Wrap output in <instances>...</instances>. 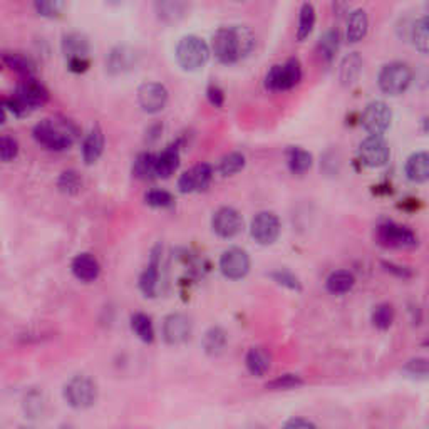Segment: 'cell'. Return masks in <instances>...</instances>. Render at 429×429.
<instances>
[{
  "label": "cell",
  "mask_w": 429,
  "mask_h": 429,
  "mask_svg": "<svg viewBox=\"0 0 429 429\" xmlns=\"http://www.w3.org/2000/svg\"><path fill=\"white\" fill-rule=\"evenodd\" d=\"M255 34L247 25L220 27L211 36V51L222 64H235L255 49Z\"/></svg>",
  "instance_id": "1"
},
{
  "label": "cell",
  "mask_w": 429,
  "mask_h": 429,
  "mask_svg": "<svg viewBox=\"0 0 429 429\" xmlns=\"http://www.w3.org/2000/svg\"><path fill=\"white\" fill-rule=\"evenodd\" d=\"M79 136V127L64 116H49L32 127V138L51 151L69 149Z\"/></svg>",
  "instance_id": "2"
},
{
  "label": "cell",
  "mask_w": 429,
  "mask_h": 429,
  "mask_svg": "<svg viewBox=\"0 0 429 429\" xmlns=\"http://www.w3.org/2000/svg\"><path fill=\"white\" fill-rule=\"evenodd\" d=\"M211 49L207 41L195 34H188L178 41L175 49L176 63L185 71H198L210 59Z\"/></svg>",
  "instance_id": "3"
},
{
  "label": "cell",
  "mask_w": 429,
  "mask_h": 429,
  "mask_svg": "<svg viewBox=\"0 0 429 429\" xmlns=\"http://www.w3.org/2000/svg\"><path fill=\"white\" fill-rule=\"evenodd\" d=\"M412 71L406 63H394L384 64L377 74V84L381 91L388 96H399L411 86Z\"/></svg>",
  "instance_id": "4"
},
{
  "label": "cell",
  "mask_w": 429,
  "mask_h": 429,
  "mask_svg": "<svg viewBox=\"0 0 429 429\" xmlns=\"http://www.w3.org/2000/svg\"><path fill=\"white\" fill-rule=\"evenodd\" d=\"M302 79V65L297 57H291L285 63L275 64L270 67L265 76V87L269 91L280 92L295 87Z\"/></svg>",
  "instance_id": "5"
},
{
  "label": "cell",
  "mask_w": 429,
  "mask_h": 429,
  "mask_svg": "<svg viewBox=\"0 0 429 429\" xmlns=\"http://www.w3.org/2000/svg\"><path fill=\"white\" fill-rule=\"evenodd\" d=\"M64 399L74 409L91 408L98 399V386L87 376H74L64 386Z\"/></svg>",
  "instance_id": "6"
},
{
  "label": "cell",
  "mask_w": 429,
  "mask_h": 429,
  "mask_svg": "<svg viewBox=\"0 0 429 429\" xmlns=\"http://www.w3.org/2000/svg\"><path fill=\"white\" fill-rule=\"evenodd\" d=\"M393 121V111L384 101H373L364 107L361 116V125L369 136H382Z\"/></svg>",
  "instance_id": "7"
},
{
  "label": "cell",
  "mask_w": 429,
  "mask_h": 429,
  "mask_svg": "<svg viewBox=\"0 0 429 429\" xmlns=\"http://www.w3.org/2000/svg\"><path fill=\"white\" fill-rule=\"evenodd\" d=\"M139 52L138 49H134L133 45L127 44H118L106 54V59H104V67L109 76H121L126 72L136 69L139 63Z\"/></svg>",
  "instance_id": "8"
},
{
  "label": "cell",
  "mask_w": 429,
  "mask_h": 429,
  "mask_svg": "<svg viewBox=\"0 0 429 429\" xmlns=\"http://www.w3.org/2000/svg\"><path fill=\"white\" fill-rule=\"evenodd\" d=\"M377 242L386 249H411L417 243L415 231L394 222L381 223L376 231Z\"/></svg>",
  "instance_id": "9"
},
{
  "label": "cell",
  "mask_w": 429,
  "mask_h": 429,
  "mask_svg": "<svg viewBox=\"0 0 429 429\" xmlns=\"http://www.w3.org/2000/svg\"><path fill=\"white\" fill-rule=\"evenodd\" d=\"M12 96L19 99L22 106L30 113L49 101V89L37 77H25V79L19 81Z\"/></svg>",
  "instance_id": "10"
},
{
  "label": "cell",
  "mask_w": 429,
  "mask_h": 429,
  "mask_svg": "<svg viewBox=\"0 0 429 429\" xmlns=\"http://www.w3.org/2000/svg\"><path fill=\"white\" fill-rule=\"evenodd\" d=\"M389 145L382 136H367L359 145V161L367 168H381L389 161Z\"/></svg>",
  "instance_id": "11"
},
{
  "label": "cell",
  "mask_w": 429,
  "mask_h": 429,
  "mask_svg": "<svg viewBox=\"0 0 429 429\" xmlns=\"http://www.w3.org/2000/svg\"><path fill=\"white\" fill-rule=\"evenodd\" d=\"M138 104L148 114H156L165 109L168 103V89L161 83L146 81L138 87Z\"/></svg>",
  "instance_id": "12"
},
{
  "label": "cell",
  "mask_w": 429,
  "mask_h": 429,
  "mask_svg": "<svg viewBox=\"0 0 429 429\" xmlns=\"http://www.w3.org/2000/svg\"><path fill=\"white\" fill-rule=\"evenodd\" d=\"M250 233L260 245H272L280 235V220L273 211H260L253 216Z\"/></svg>",
  "instance_id": "13"
},
{
  "label": "cell",
  "mask_w": 429,
  "mask_h": 429,
  "mask_svg": "<svg viewBox=\"0 0 429 429\" xmlns=\"http://www.w3.org/2000/svg\"><path fill=\"white\" fill-rule=\"evenodd\" d=\"M220 270L230 280H240L250 270L249 253L240 247H230L220 257Z\"/></svg>",
  "instance_id": "14"
},
{
  "label": "cell",
  "mask_w": 429,
  "mask_h": 429,
  "mask_svg": "<svg viewBox=\"0 0 429 429\" xmlns=\"http://www.w3.org/2000/svg\"><path fill=\"white\" fill-rule=\"evenodd\" d=\"M211 228L218 237L233 238L243 230L240 211L231 207H222L211 216Z\"/></svg>",
  "instance_id": "15"
},
{
  "label": "cell",
  "mask_w": 429,
  "mask_h": 429,
  "mask_svg": "<svg viewBox=\"0 0 429 429\" xmlns=\"http://www.w3.org/2000/svg\"><path fill=\"white\" fill-rule=\"evenodd\" d=\"M213 178V168L208 163H198L187 169L178 178V189L181 193H198L203 191L210 185Z\"/></svg>",
  "instance_id": "16"
},
{
  "label": "cell",
  "mask_w": 429,
  "mask_h": 429,
  "mask_svg": "<svg viewBox=\"0 0 429 429\" xmlns=\"http://www.w3.org/2000/svg\"><path fill=\"white\" fill-rule=\"evenodd\" d=\"M191 319L185 314H169L163 320V339L169 346H180L191 337Z\"/></svg>",
  "instance_id": "17"
},
{
  "label": "cell",
  "mask_w": 429,
  "mask_h": 429,
  "mask_svg": "<svg viewBox=\"0 0 429 429\" xmlns=\"http://www.w3.org/2000/svg\"><path fill=\"white\" fill-rule=\"evenodd\" d=\"M61 51H63L65 61L89 59L91 42H89L86 34L79 32V30H69L61 37Z\"/></svg>",
  "instance_id": "18"
},
{
  "label": "cell",
  "mask_w": 429,
  "mask_h": 429,
  "mask_svg": "<svg viewBox=\"0 0 429 429\" xmlns=\"http://www.w3.org/2000/svg\"><path fill=\"white\" fill-rule=\"evenodd\" d=\"M160 265H161V247L156 245L149 257L148 266L139 277V289L146 297H156L160 287Z\"/></svg>",
  "instance_id": "19"
},
{
  "label": "cell",
  "mask_w": 429,
  "mask_h": 429,
  "mask_svg": "<svg viewBox=\"0 0 429 429\" xmlns=\"http://www.w3.org/2000/svg\"><path fill=\"white\" fill-rule=\"evenodd\" d=\"M104 151V131L103 127L96 123L91 126V129L84 134L83 145H81V153L86 165H94L101 158Z\"/></svg>",
  "instance_id": "20"
},
{
  "label": "cell",
  "mask_w": 429,
  "mask_h": 429,
  "mask_svg": "<svg viewBox=\"0 0 429 429\" xmlns=\"http://www.w3.org/2000/svg\"><path fill=\"white\" fill-rule=\"evenodd\" d=\"M183 139H176L156 154V178H169L180 166V149Z\"/></svg>",
  "instance_id": "21"
},
{
  "label": "cell",
  "mask_w": 429,
  "mask_h": 429,
  "mask_svg": "<svg viewBox=\"0 0 429 429\" xmlns=\"http://www.w3.org/2000/svg\"><path fill=\"white\" fill-rule=\"evenodd\" d=\"M71 269L74 277L81 282H94L99 277V272H101L98 258L91 253L76 255L71 264Z\"/></svg>",
  "instance_id": "22"
},
{
  "label": "cell",
  "mask_w": 429,
  "mask_h": 429,
  "mask_svg": "<svg viewBox=\"0 0 429 429\" xmlns=\"http://www.w3.org/2000/svg\"><path fill=\"white\" fill-rule=\"evenodd\" d=\"M2 63L7 69L22 76V79H25V77H36V63L24 52L6 51L2 54Z\"/></svg>",
  "instance_id": "23"
},
{
  "label": "cell",
  "mask_w": 429,
  "mask_h": 429,
  "mask_svg": "<svg viewBox=\"0 0 429 429\" xmlns=\"http://www.w3.org/2000/svg\"><path fill=\"white\" fill-rule=\"evenodd\" d=\"M404 173L408 180L412 181V183H426L429 180V153H412L406 160Z\"/></svg>",
  "instance_id": "24"
},
{
  "label": "cell",
  "mask_w": 429,
  "mask_h": 429,
  "mask_svg": "<svg viewBox=\"0 0 429 429\" xmlns=\"http://www.w3.org/2000/svg\"><path fill=\"white\" fill-rule=\"evenodd\" d=\"M245 364L247 369L250 370V374L262 377L265 376L270 370V367H272V355H270V353L265 347H252V349L249 350V354H247Z\"/></svg>",
  "instance_id": "25"
},
{
  "label": "cell",
  "mask_w": 429,
  "mask_h": 429,
  "mask_svg": "<svg viewBox=\"0 0 429 429\" xmlns=\"http://www.w3.org/2000/svg\"><path fill=\"white\" fill-rule=\"evenodd\" d=\"M367 29H369V17H367L366 10L357 9L349 14V17H347L346 37L350 44L362 41L366 37Z\"/></svg>",
  "instance_id": "26"
},
{
  "label": "cell",
  "mask_w": 429,
  "mask_h": 429,
  "mask_svg": "<svg viewBox=\"0 0 429 429\" xmlns=\"http://www.w3.org/2000/svg\"><path fill=\"white\" fill-rule=\"evenodd\" d=\"M362 72V57L359 52L347 54L339 65V81L344 86H353Z\"/></svg>",
  "instance_id": "27"
},
{
  "label": "cell",
  "mask_w": 429,
  "mask_h": 429,
  "mask_svg": "<svg viewBox=\"0 0 429 429\" xmlns=\"http://www.w3.org/2000/svg\"><path fill=\"white\" fill-rule=\"evenodd\" d=\"M134 178L143 181H148L156 178V154L149 151L139 153L133 161V168H131Z\"/></svg>",
  "instance_id": "28"
},
{
  "label": "cell",
  "mask_w": 429,
  "mask_h": 429,
  "mask_svg": "<svg viewBox=\"0 0 429 429\" xmlns=\"http://www.w3.org/2000/svg\"><path fill=\"white\" fill-rule=\"evenodd\" d=\"M339 48H341V32L337 29H328L317 42V54L324 61L331 63L335 57V54H337Z\"/></svg>",
  "instance_id": "29"
},
{
  "label": "cell",
  "mask_w": 429,
  "mask_h": 429,
  "mask_svg": "<svg viewBox=\"0 0 429 429\" xmlns=\"http://www.w3.org/2000/svg\"><path fill=\"white\" fill-rule=\"evenodd\" d=\"M312 154L300 146H291L287 149V165L293 175H304L312 168Z\"/></svg>",
  "instance_id": "30"
},
{
  "label": "cell",
  "mask_w": 429,
  "mask_h": 429,
  "mask_svg": "<svg viewBox=\"0 0 429 429\" xmlns=\"http://www.w3.org/2000/svg\"><path fill=\"white\" fill-rule=\"evenodd\" d=\"M203 350L208 355H220L227 347V332L222 327H211L205 332Z\"/></svg>",
  "instance_id": "31"
},
{
  "label": "cell",
  "mask_w": 429,
  "mask_h": 429,
  "mask_svg": "<svg viewBox=\"0 0 429 429\" xmlns=\"http://www.w3.org/2000/svg\"><path fill=\"white\" fill-rule=\"evenodd\" d=\"M355 278L350 272L347 270H337V272H332L328 275L326 285L327 291L334 295H342V293H347L350 289L354 287Z\"/></svg>",
  "instance_id": "32"
},
{
  "label": "cell",
  "mask_w": 429,
  "mask_h": 429,
  "mask_svg": "<svg viewBox=\"0 0 429 429\" xmlns=\"http://www.w3.org/2000/svg\"><path fill=\"white\" fill-rule=\"evenodd\" d=\"M411 41L421 54H429V15L415 22L411 29Z\"/></svg>",
  "instance_id": "33"
},
{
  "label": "cell",
  "mask_w": 429,
  "mask_h": 429,
  "mask_svg": "<svg viewBox=\"0 0 429 429\" xmlns=\"http://www.w3.org/2000/svg\"><path fill=\"white\" fill-rule=\"evenodd\" d=\"M154 12L163 22H176L187 12V3L183 2H154Z\"/></svg>",
  "instance_id": "34"
},
{
  "label": "cell",
  "mask_w": 429,
  "mask_h": 429,
  "mask_svg": "<svg viewBox=\"0 0 429 429\" xmlns=\"http://www.w3.org/2000/svg\"><path fill=\"white\" fill-rule=\"evenodd\" d=\"M245 163H247L245 154L240 151H231L225 154V156L218 161L216 169H218V173L222 176H233L245 168Z\"/></svg>",
  "instance_id": "35"
},
{
  "label": "cell",
  "mask_w": 429,
  "mask_h": 429,
  "mask_svg": "<svg viewBox=\"0 0 429 429\" xmlns=\"http://www.w3.org/2000/svg\"><path fill=\"white\" fill-rule=\"evenodd\" d=\"M131 328L134 334L141 339L143 342L149 344L154 341V327L151 322V317L143 314V312H136L131 317Z\"/></svg>",
  "instance_id": "36"
},
{
  "label": "cell",
  "mask_w": 429,
  "mask_h": 429,
  "mask_svg": "<svg viewBox=\"0 0 429 429\" xmlns=\"http://www.w3.org/2000/svg\"><path fill=\"white\" fill-rule=\"evenodd\" d=\"M315 25V9L312 3L305 2L300 7L299 27H297V41H305L312 34Z\"/></svg>",
  "instance_id": "37"
},
{
  "label": "cell",
  "mask_w": 429,
  "mask_h": 429,
  "mask_svg": "<svg viewBox=\"0 0 429 429\" xmlns=\"http://www.w3.org/2000/svg\"><path fill=\"white\" fill-rule=\"evenodd\" d=\"M81 187H83V178L76 169H65L57 178V188L64 195H76L81 191Z\"/></svg>",
  "instance_id": "38"
},
{
  "label": "cell",
  "mask_w": 429,
  "mask_h": 429,
  "mask_svg": "<svg viewBox=\"0 0 429 429\" xmlns=\"http://www.w3.org/2000/svg\"><path fill=\"white\" fill-rule=\"evenodd\" d=\"M145 203L153 208H171L175 205V198L166 189L153 188L145 193Z\"/></svg>",
  "instance_id": "39"
},
{
  "label": "cell",
  "mask_w": 429,
  "mask_h": 429,
  "mask_svg": "<svg viewBox=\"0 0 429 429\" xmlns=\"http://www.w3.org/2000/svg\"><path fill=\"white\" fill-rule=\"evenodd\" d=\"M394 322V308L391 304H379L373 312V324L374 327L386 331L393 326Z\"/></svg>",
  "instance_id": "40"
},
{
  "label": "cell",
  "mask_w": 429,
  "mask_h": 429,
  "mask_svg": "<svg viewBox=\"0 0 429 429\" xmlns=\"http://www.w3.org/2000/svg\"><path fill=\"white\" fill-rule=\"evenodd\" d=\"M302 384L304 381L295 374H284V376L270 381L266 384V389H270V391H287V389H295Z\"/></svg>",
  "instance_id": "41"
},
{
  "label": "cell",
  "mask_w": 429,
  "mask_h": 429,
  "mask_svg": "<svg viewBox=\"0 0 429 429\" xmlns=\"http://www.w3.org/2000/svg\"><path fill=\"white\" fill-rule=\"evenodd\" d=\"M34 9L42 17H57L64 9V2L59 0H37L34 2Z\"/></svg>",
  "instance_id": "42"
},
{
  "label": "cell",
  "mask_w": 429,
  "mask_h": 429,
  "mask_svg": "<svg viewBox=\"0 0 429 429\" xmlns=\"http://www.w3.org/2000/svg\"><path fill=\"white\" fill-rule=\"evenodd\" d=\"M19 154V141L10 134H3L0 139V160L9 163Z\"/></svg>",
  "instance_id": "43"
},
{
  "label": "cell",
  "mask_w": 429,
  "mask_h": 429,
  "mask_svg": "<svg viewBox=\"0 0 429 429\" xmlns=\"http://www.w3.org/2000/svg\"><path fill=\"white\" fill-rule=\"evenodd\" d=\"M42 409H44V399H42V393L39 391H30L25 394L24 399V411L29 415V417H37L42 415Z\"/></svg>",
  "instance_id": "44"
},
{
  "label": "cell",
  "mask_w": 429,
  "mask_h": 429,
  "mask_svg": "<svg viewBox=\"0 0 429 429\" xmlns=\"http://www.w3.org/2000/svg\"><path fill=\"white\" fill-rule=\"evenodd\" d=\"M404 373L412 377H429V361L426 359H412L404 366Z\"/></svg>",
  "instance_id": "45"
},
{
  "label": "cell",
  "mask_w": 429,
  "mask_h": 429,
  "mask_svg": "<svg viewBox=\"0 0 429 429\" xmlns=\"http://www.w3.org/2000/svg\"><path fill=\"white\" fill-rule=\"evenodd\" d=\"M272 278L277 282V284L285 285V287L292 289V291H300V282L293 273L287 272V270H277V272L272 273Z\"/></svg>",
  "instance_id": "46"
},
{
  "label": "cell",
  "mask_w": 429,
  "mask_h": 429,
  "mask_svg": "<svg viewBox=\"0 0 429 429\" xmlns=\"http://www.w3.org/2000/svg\"><path fill=\"white\" fill-rule=\"evenodd\" d=\"M207 96H208V101L213 104L215 107H222L223 103H225V92H223V89L215 83L208 84Z\"/></svg>",
  "instance_id": "47"
},
{
  "label": "cell",
  "mask_w": 429,
  "mask_h": 429,
  "mask_svg": "<svg viewBox=\"0 0 429 429\" xmlns=\"http://www.w3.org/2000/svg\"><path fill=\"white\" fill-rule=\"evenodd\" d=\"M282 429H317V428L314 423H311V421L302 419V417H295V419L287 421Z\"/></svg>",
  "instance_id": "48"
},
{
  "label": "cell",
  "mask_w": 429,
  "mask_h": 429,
  "mask_svg": "<svg viewBox=\"0 0 429 429\" xmlns=\"http://www.w3.org/2000/svg\"><path fill=\"white\" fill-rule=\"evenodd\" d=\"M91 65V61L89 59H74V61H67V69L71 72H76V74H81V72H86Z\"/></svg>",
  "instance_id": "49"
},
{
  "label": "cell",
  "mask_w": 429,
  "mask_h": 429,
  "mask_svg": "<svg viewBox=\"0 0 429 429\" xmlns=\"http://www.w3.org/2000/svg\"><path fill=\"white\" fill-rule=\"evenodd\" d=\"M161 131H163V126L160 125V123H156V125H151L146 129V141L148 143H154L158 138H160Z\"/></svg>",
  "instance_id": "50"
},
{
  "label": "cell",
  "mask_w": 429,
  "mask_h": 429,
  "mask_svg": "<svg viewBox=\"0 0 429 429\" xmlns=\"http://www.w3.org/2000/svg\"><path fill=\"white\" fill-rule=\"evenodd\" d=\"M384 265L388 266L389 272H396L399 277H409V275H411V273H409L408 270H404V269L401 270V266H396V265H393V264H384Z\"/></svg>",
  "instance_id": "51"
},
{
  "label": "cell",
  "mask_w": 429,
  "mask_h": 429,
  "mask_svg": "<svg viewBox=\"0 0 429 429\" xmlns=\"http://www.w3.org/2000/svg\"><path fill=\"white\" fill-rule=\"evenodd\" d=\"M63 429H72V428H71V426H64Z\"/></svg>",
  "instance_id": "52"
},
{
  "label": "cell",
  "mask_w": 429,
  "mask_h": 429,
  "mask_svg": "<svg viewBox=\"0 0 429 429\" xmlns=\"http://www.w3.org/2000/svg\"><path fill=\"white\" fill-rule=\"evenodd\" d=\"M428 7H429V3H428Z\"/></svg>",
  "instance_id": "53"
},
{
  "label": "cell",
  "mask_w": 429,
  "mask_h": 429,
  "mask_svg": "<svg viewBox=\"0 0 429 429\" xmlns=\"http://www.w3.org/2000/svg\"><path fill=\"white\" fill-rule=\"evenodd\" d=\"M22 429H25V428H22Z\"/></svg>",
  "instance_id": "54"
}]
</instances>
